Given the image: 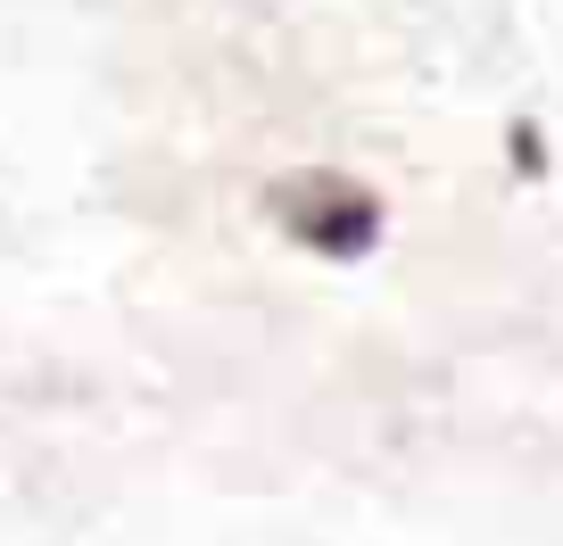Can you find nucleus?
<instances>
[{"label":"nucleus","instance_id":"1","mask_svg":"<svg viewBox=\"0 0 563 546\" xmlns=\"http://www.w3.org/2000/svg\"><path fill=\"white\" fill-rule=\"evenodd\" d=\"M265 208H274V224L290 232V241L316 248V257H365V248L382 241V199H373L365 182L332 175V166H307V175L274 182Z\"/></svg>","mask_w":563,"mask_h":546},{"label":"nucleus","instance_id":"2","mask_svg":"<svg viewBox=\"0 0 563 546\" xmlns=\"http://www.w3.org/2000/svg\"><path fill=\"white\" fill-rule=\"evenodd\" d=\"M514 166H522V175H539V124H514Z\"/></svg>","mask_w":563,"mask_h":546}]
</instances>
